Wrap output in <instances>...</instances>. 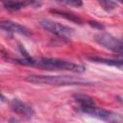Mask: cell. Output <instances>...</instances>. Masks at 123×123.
Returning <instances> with one entry per match:
<instances>
[{
  "instance_id": "52a82bcc",
  "label": "cell",
  "mask_w": 123,
  "mask_h": 123,
  "mask_svg": "<svg viewBox=\"0 0 123 123\" xmlns=\"http://www.w3.org/2000/svg\"><path fill=\"white\" fill-rule=\"evenodd\" d=\"M4 7L11 12L18 11L27 6H39V3L36 0H3Z\"/></svg>"
},
{
  "instance_id": "8fae6325",
  "label": "cell",
  "mask_w": 123,
  "mask_h": 123,
  "mask_svg": "<svg viewBox=\"0 0 123 123\" xmlns=\"http://www.w3.org/2000/svg\"><path fill=\"white\" fill-rule=\"evenodd\" d=\"M51 12L56 13V14H59V15L62 16V17L66 18L67 20L73 21V22L78 23V24H82V19H81L79 16H77V15H75V14H73V13L66 12H62V11H57V10H52Z\"/></svg>"
},
{
  "instance_id": "5bb4252c",
  "label": "cell",
  "mask_w": 123,
  "mask_h": 123,
  "mask_svg": "<svg viewBox=\"0 0 123 123\" xmlns=\"http://www.w3.org/2000/svg\"><path fill=\"white\" fill-rule=\"evenodd\" d=\"M117 2H119V3H122L123 4V0H116Z\"/></svg>"
},
{
  "instance_id": "9c48e42d",
  "label": "cell",
  "mask_w": 123,
  "mask_h": 123,
  "mask_svg": "<svg viewBox=\"0 0 123 123\" xmlns=\"http://www.w3.org/2000/svg\"><path fill=\"white\" fill-rule=\"evenodd\" d=\"M88 59L93 62L104 63V64H108L111 66H115V67L123 70V59L122 60H110V59H103V58H99V57H90Z\"/></svg>"
},
{
  "instance_id": "30bf717a",
  "label": "cell",
  "mask_w": 123,
  "mask_h": 123,
  "mask_svg": "<svg viewBox=\"0 0 123 123\" xmlns=\"http://www.w3.org/2000/svg\"><path fill=\"white\" fill-rule=\"evenodd\" d=\"M74 99H75L76 103L79 105V109L96 105L95 101L91 97L85 95V94H76V95H74Z\"/></svg>"
},
{
  "instance_id": "7a4b0ae2",
  "label": "cell",
  "mask_w": 123,
  "mask_h": 123,
  "mask_svg": "<svg viewBox=\"0 0 123 123\" xmlns=\"http://www.w3.org/2000/svg\"><path fill=\"white\" fill-rule=\"evenodd\" d=\"M26 81L32 84H42V85H52V86H81V85L91 84L89 81L73 76L31 75L26 77Z\"/></svg>"
},
{
  "instance_id": "8992f818",
  "label": "cell",
  "mask_w": 123,
  "mask_h": 123,
  "mask_svg": "<svg viewBox=\"0 0 123 123\" xmlns=\"http://www.w3.org/2000/svg\"><path fill=\"white\" fill-rule=\"evenodd\" d=\"M11 109L16 114H19L20 116H23V117H26V118H31L35 114L34 109L31 106H29L28 104L22 102L19 99L12 100Z\"/></svg>"
},
{
  "instance_id": "6da1fadb",
  "label": "cell",
  "mask_w": 123,
  "mask_h": 123,
  "mask_svg": "<svg viewBox=\"0 0 123 123\" xmlns=\"http://www.w3.org/2000/svg\"><path fill=\"white\" fill-rule=\"evenodd\" d=\"M15 62L27 66L40 67L46 70H67L75 73H83L86 70L84 66L68 61L53 59V58H44V57L32 58L30 56H25L22 59L15 60Z\"/></svg>"
},
{
  "instance_id": "277c9868",
  "label": "cell",
  "mask_w": 123,
  "mask_h": 123,
  "mask_svg": "<svg viewBox=\"0 0 123 123\" xmlns=\"http://www.w3.org/2000/svg\"><path fill=\"white\" fill-rule=\"evenodd\" d=\"M94 39L98 44L118 54L123 59V41L117 39L116 37L107 33L97 34L94 37Z\"/></svg>"
},
{
  "instance_id": "7c38bea8",
  "label": "cell",
  "mask_w": 123,
  "mask_h": 123,
  "mask_svg": "<svg viewBox=\"0 0 123 123\" xmlns=\"http://www.w3.org/2000/svg\"><path fill=\"white\" fill-rule=\"evenodd\" d=\"M97 2L100 4V6L107 12H111L116 9L117 5L112 0H97Z\"/></svg>"
},
{
  "instance_id": "5b68a950",
  "label": "cell",
  "mask_w": 123,
  "mask_h": 123,
  "mask_svg": "<svg viewBox=\"0 0 123 123\" xmlns=\"http://www.w3.org/2000/svg\"><path fill=\"white\" fill-rule=\"evenodd\" d=\"M39 24L44 30H46L63 39L70 38L72 37V35L74 34V30L72 28H69L65 25H62L59 22L52 21L49 19H43L39 22Z\"/></svg>"
},
{
  "instance_id": "ba28073f",
  "label": "cell",
  "mask_w": 123,
  "mask_h": 123,
  "mask_svg": "<svg viewBox=\"0 0 123 123\" xmlns=\"http://www.w3.org/2000/svg\"><path fill=\"white\" fill-rule=\"evenodd\" d=\"M1 29L10 33V34H20L23 36H29L30 35V31L25 28L24 26L16 23V22H12L10 20H4L1 22Z\"/></svg>"
},
{
  "instance_id": "4fadbf2b",
  "label": "cell",
  "mask_w": 123,
  "mask_h": 123,
  "mask_svg": "<svg viewBox=\"0 0 123 123\" xmlns=\"http://www.w3.org/2000/svg\"><path fill=\"white\" fill-rule=\"evenodd\" d=\"M61 3H64L66 5L69 6H73V7H81L83 5V0H55Z\"/></svg>"
},
{
  "instance_id": "3957f363",
  "label": "cell",
  "mask_w": 123,
  "mask_h": 123,
  "mask_svg": "<svg viewBox=\"0 0 123 123\" xmlns=\"http://www.w3.org/2000/svg\"><path fill=\"white\" fill-rule=\"evenodd\" d=\"M80 111L90 116H93V117H96L98 119L108 121V122H122L123 121V115L111 111L103 110L101 108H97L96 105L82 108L80 109Z\"/></svg>"
}]
</instances>
